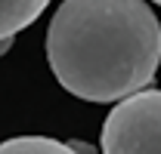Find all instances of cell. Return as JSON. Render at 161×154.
<instances>
[{
    "instance_id": "1",
    "label": "cell",
    "mask_w": 161,
    "mask_h": 154,
    "mask_svg": "<svg viewBox=\"0 0 161 154\" xmlns=\"http://www.w3.org/2000/svg\"><path fill=\"white\" fill-rule=\"evenodd\" d=\"M47 62L65 93L118 102L152 83L161 22L146 0H62L47 28Z\"/></svg>"
},
{
    "instance_id": "2",
    "label": "cell",
    "mask_w": 161,
    "mask_h": 154,
    "mask_svg": "<svg viewBox=\"0 0 161 154\" xmlns=\"http://www.w3.org/2000/svg\"><path fill=\"white\" fill-rule=\"evenodd\" d=\"M105 154H161V90H136L118 99L102 123Z\"/></svg>"
},
{
    "instance_id": "3",
    "label": "cell",
    "mask_w": 161,
    "mask_h": 154,
    "mask_svg": "<svg viewBox=\"0 0 161 154\" xmlns=\"http://www.w3.org/2000/svg\"><path fill=\"white\" fill-rule=\"evenodd\" d=\"M47 6L50 0H0V37H16Z\"/></svg>"
},
{
    "instance_id": "4",
    "label": "cell",
    "mask_w": 161,
    "mask_h": 154,
    "mask_svg": "<svg viewBox=\"0 0 161 154\" xmlns=\"http://www.w3.org/2000/svg\"><path fill=\"white\" fill-rule=\"evenodd\" d=\"M71 145L47 139V136H19L9 142H0V154H65Z\"/></svg>"
},
{
    "instance_id": "5",
    "label": "cell",
    "mask_w": 161,
    "mask_h": 154,
    "mask_svg": "<svg viewBox=\"0 0 161 154\" xmlns=\"http://www.w3.org/2000/svg\"><path fill=\"white\" fill-rule=\"evenodd\" d=\"M9 46H13V37H0V56L9 53Z\"/></svg>"
},
{
    "instance_id": "6",
    "label": "cell",
    "mask_w": 161,
    "mask_h": 154,
    "mask_svg": "<svg viewBox=\"0 0 161 154\" xmlns=\"http://www.w3.org/2000/svg\"><path fill=\"white\" fill-rule=\"evenodd\" d=\"M152 3H158V6H161V0H152Z\"/></svg>"
}]
</instances>
